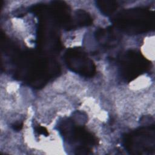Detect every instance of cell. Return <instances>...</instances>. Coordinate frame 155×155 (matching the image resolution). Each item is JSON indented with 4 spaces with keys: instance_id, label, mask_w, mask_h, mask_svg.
Returning <instances> with one entry per match:
<instances>
[{
    "instance_id": "ba28073f",
    "label": "cell",
    "mask_w": 155,
    "mask_h": 155,
    "mask_svg": "<svg viewBox=\"0 0 155 155\" xmlns=\"http://www.w3.org/2000/svg\"><path fill=\"white\" fill-rule=\"evenodd\" d=\"M92 23V18L87 12L82 10L76 12L74 18H71L69 29L75 28L78 27L88 26Z\"/></svg>"
},
{
    "instance_id": "3957f363",
    "label": "cell",
    "mask_w": 155,
    "mask_h": 155,
    "mask_svg": "<svg viewBox=\"0 0 155 155\" xmlns=\"http://www.w3.org/2000/svg\"><path fill=\"white\" fill-rule=\"evenodd\" d=\"M57 127L64 140L73 147L75 154H89L97 142L96 138L91 133L71 119H63Z\"/></svg>"
},
{
    "instance_id": "8fae6325",
    "label": "cell",
    "mask_w": 155,
    "mask_h": 155,
    "mask_svg": "<svg viewBox=\"0 0 155 155\" xmlns=\"http://www.w3.org/2000/svg\"><path fill=\"white\" fill-rule=\"evenodd\" d=\"M22 127V123H20V122H17V123H15L13 124V128L14 130H17V131H19L20 130Z\"/></svg>"
},
{
    "instance_id": "7a4b0ae2",
    "label": "cell",
    "mask_w": 155,
    "mask_h": 155,
    "mask_svg": "<svg viewBox=\"0 0 155 155\" xmlns=\"http://www.w3.org/2000/svg\"><path fill=\"white\" fill-rule=\"evenodd\" d=\"M113 23L118 29L128 34L146 33L154 28V12L143 7L124 10L113 18Z\"/></svg>"
},
{
    "instance_id": "8992f818",
    "label": "cell",
    "mask_w": 155,
    "mask_h": 155,
    "mask_svg": "<svg viewBox=\"0 0 155 155\" xmlns=\"http://www.w3.org/2000/svg\"><path fill=\"white\" fill-rule=\"evenodd\" d=\"M64 61L72 71L84 77H92L96 73V66L85 51L80 48H70L64 54Z\"/></svg>"
},
{
    "instance_id": "30bf717a",
    "label": "cell",
    "mask_w": 155,
    "mask_h": 155,
    "mask_svg": "<svg viewBox=\"0 0 155 155\" xmlns=\"http://www.w3.org/2000/svg\"><path fill=\"white\" fill-rule=\"evenodd\" d=\"M35 131L38 133V134H42L45 136H48V133L47 130V129L43 127H41L40 125H38L35 128Z\"/></svg>"
},
{
    "instance_id": "9c48e42d",
    "label": "cell",
    "mask_w": 155,
    "mask_h": 155,
    "mask_svg": "<svg viewBox=\"0 0 155 155\" xmlns=\"http://www.w3.org/2000/svg\"><path fill=\"white\" fill-rule=\"evenodd\" d=\"M96 6L103 15L110 16L117 8L118 4L114 1H97Z\"/></svg>"
},
{
    "instance_id": "5b68a950",
    "label": "cell",
    "mask_w": 155,
    "mask_h": 155,
    "mask_svg": "<svg viewBox=\"0 0 155 155\" xmlns=\"http://www.w3.org/2000/svg\"><path fill=\"white\" fill-rule=\"evenodd\" d=\"M150 63L140 51L130 50L119 58V72L125 81L130 82L147 71L150 68Z\"/></svg>"
},
{
    "instance_id": "6da1fadb",
    "label": "cell",
    "mask_w": 155,
    "mask_h": 155,
    "mask_svg": "<svg viewBox=\"0 0 155 155\" xmlns=\"http://www.w3.org/2000/svg\"><path fill=\"white\" fill-rule=\"evenodd\" d=\"M4 47L5 53L13 59L16 77L35 88L44 86L59 73V64L51 58L32 51L21 52L13 46Z\"/></svg>"
},
{
    "instance_id": "277c9868",
    "label": "cell",
    "mask_w": 155,
    "mask_h": 155,
    "mask_svg": "<svg viewBox=\"0 0 155 155\" xmlns=\"http://www.w3.org/2000/svg\"><path fill=\"white\" fill-rule=\"evenodd\" d=\"M123 146L132 154H150L154 150V127H142L123 136Z\"/></svg>"
},
{
    "instance_id": "52a82bcc",
    "label": "cell",
    "mask_w": 155,
    "mask_h": 155,
    "mask_svg": "<svg viewBox=\"0 0 155 155\" xmlns=\"http://www.w3.org/2000/svg\"><path fill=\"white\" fill-rule=\"evenodd\" d=\"M116 34L112 28L109 27L98 30L96 31L95 36L102 46L109 47H112L117 42L119 38Z\"/></svg>"
}]
</instances>
